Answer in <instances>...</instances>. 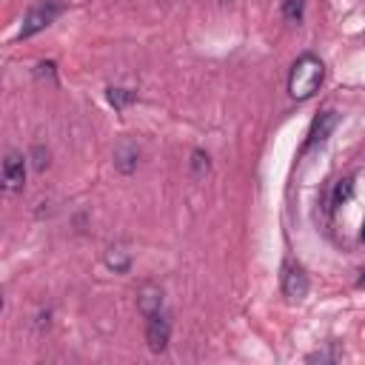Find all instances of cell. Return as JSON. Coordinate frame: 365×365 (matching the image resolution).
<instances>
[{
  "label": "cell",
  "instance_id": "1",
  "mask_svg": "<svg viewBox=\"0 0 365 365\" xmlns=\"http://www.w3.org/2000/svg\"><path fill=\"white\" fill-rule=\"evenodd\" d=\"M322 77H325L322 60L314 57V54H302V57L294 63L291 74H288V94H291L294 100H308V97L322 86Z\"/></svg>",
  "mask_w": 365,
  "mask_h": 365
},
{
  "label": "cell",
  "instance_id": "2",
  "mask_svg": "<svg viewBox=\"0 0 365 365\" xmlns=\"http://www.w3.org/2000/svg\"><path fill=\"white\" fill-rule=\"evenodd\" d=\"M63 11V3L60 0H46V3H40V6H34L26 17H23V26H20V40H26V37H31V34H37V31H43L46 26H51L54 20H57V14Z\"/></svg>",
  "mask_w": 365,
  "mask_h": 365
},
{
  "label": "cell",
  "instance_id": "3",
  "mask_svg": "<svg viewBox=\"0 0 365 365\" xmlns=\"http://www.w3.org/2000/svg\"><path fill=\"white\" fill-rule=\"evenodd\" d=\"M26 182V157L20 151H9L3 160V188L9 194L20 191Z\"/></svg>",
  "mask_w": 365,
  "mask_h": 365
},
{
  "label": "cell",
  "instance_id": "4",
  "mask_svg": "<svg viewBox=\"0 0 365 365\" xmlns=\"http://www.w3.org/2000/svg\"><path fill=\"white\" fill-rule=\"evenodd\" d=\"M145 319H148V325H145V342H148V348H151L154 354L165 351L168 336H171V322H168V317H165L163 311H157V314H151V317H145Z\"/></svg>",
  "mask_w": 365,
  "mask_h": 365
},
{
  "label": "cell",
  "instance_id": "5",
  "mask_svg": "<svg viewBox=\"0 0 365 365\" xmlns=\"http://www.w3.org/2000/svg\"><path fill=\"white\" fill-rule=\"evenodd\" d=\"M282 291H285L288 299H302L308 294V277H305V271L299 265H294V262L285 265V271H282Z\"/></svg>",
  "mask_w": 365,
  "mask_h": 365
},
{
  "label": "cell",
  "instance_id": "6",
  "mask_svg": "<svg viewBox=\"0 0 365 365\" xmlns=\"http://www.w3.org/2000/svg\"><path fill=\"white\" fill-rule=\"evenodd\" d=\"M334 125H336V114H334V111H322V114L311 123V131H308V143H305V148H311V145H317V143H325V137L334 131Z\"/></svg>",
  "mask_w": 365,
  "mask_h": 365
},
{
  "label": "cell",
  "instance_id": "7",
  "mask_svg": "<svg viewBox=\"0 0 365 365\" xmlns=\"http://www.w3.org/2000/svg\"><path fill=\"white\" fill-rule=\"evenodd\" d=\"M137 308L143 311V317H151V314L163 311V291L157 285H145L137 297Z\"/></svg>",
  "mask_w": 365,
  "mask_h": 365
},
{
  "label": "cell",
  "instance_id": "8",
  "mask_svg": "<svg viewBox=\"0 0 365 365\" xmlns=\"http://www.w3.org/2000/svg\"><path fill=\"white\" fill-rule=\"evenodd\" d=\"M106 265L114 268L117 274H125L128 265H131V257H128V251H125L123 245H111L108 254H106Z\"/></svg>",
  "mask_w": 365,
  "mask_h": 365
},
{
  "label": "cell",
  "instance_id": "9",
  "mask_svg": "<svg viewBox=\"0 0 365 365\" xmlns=\"http://www.w3.org/2000/svg\"><path fill=\"white\" fill-rule=\"evenodd\" d=\"M114 160H117V165H120L123 171H134V165H137V145L120 143V148L114 151Z\"/></svg>",
  "mask_w": 365,
  "mask_h": 365
},
{
  "label": "cell",
  "instance_id": "10",
  "mask_svg": "<svg viewBox=\"0 0 365 365\" xmlns=\"http://www.w3.org/2000/svg\"><path fill=\"white\" fill-rule=\"evenodd\" d=\"M302 11H305V0H285L282 3V17L288 23H299L302 20Z\"/></svg>",
  "mask_w": 365,
  "mask_h": 365
},
{
  "label": "cell",
  "instance_id": "11",
  "mask_svg": "<svg viewBox=\"0 0 365 365\" xmlns=\"http://www.w3.org/2000/svg\"><path fill=\"white\" fill-rule=\"evenodd\" d=\"M131 100H134V91H128V88H108V103L114 108H125Z\"/></svg>",
  "mask_w": 365,
  "mask_h": 365
},
{
  "label": "cell",
  "instance_id": "12",
  "mask_svg": "<svg viewBox=\"0 0 365 365\" xmlns=\"http://www.w3.org/2000/svg\"><path fill=\"white\" fill-rule=\"evenodd\" d=\"M191 168H194V177H205V174H208V168H211L208 154L194 151V154H191Z\"/></svg>",
  "mask_w": 365,
  "mask_h": 365
},
{
  "label": "cell",
  "instance_id": "13",
  "mask_svg": "<svg viewBox=\"0 0 365 365\" xmlns=\"http://www.w3.org/2000/svg\"><path fill=\"white\" fill-rule=\"evenodd\" d=\"M351 191H354V182L345 177V180H339L336 182V188H334V205H342L348 197H351Z\"/></svg>",
  "mask_w": 365,
  "mask_h": 365
},
{
  "label": "cell",
  "instance_id": "14",
  "mask_svg": "<svg viewBox=\"0 0 365 365\" xmlns=\"http://www.w3.org/2000/svg\"><path fill=\"white\" fill-rule=\"evenodd\" d=\"M46 165H48V154H43V148L37 145V148H34V168H37V171H43Z\"/></svg>",
  "mask_w": 365,
  "mask_h": 365
},
{
  "label": "cell",
  "instance_id": "15",
  "mask_svg": "<svg viewBox=\"0 0 365 365\" xmlns=\"http://www.w3.org/2000/svg\"><path fill=\"white\" fill-rule=\"evenodd\" d=\"M359 285H362V288H365V274H362V277H359Z\"/></svg>",
  "mask_w": 365,
  "mask_h": 365
},
{
  "label": "cell",
  "instance_id": "16",
  "mask_svg": "<svg viewBox=\"0 0 365 365\" xmlns=\"http://www.w3.org/2000/svg\"><path fill=\"white\" fill-rule=\"evenodd\" d=\"M362 240H365V222H362Z\"/></svg>",
  "mask_w": 365,
  "mask_h": 365
},
{
  "label": "cell",
  "instance_id": "17",
  "mask_svg": "<svg viewBox=\"0 0 365 365\" xmlns=\"http://www.w3.org/2000/svg\"><path fill=\"white\" fill-rule=\"evenodd\" d=\"M222 3H228V0H222Z\"/></svg>",
  "mask_w": 365,
  "mask_h": 365
}]
</instances>
